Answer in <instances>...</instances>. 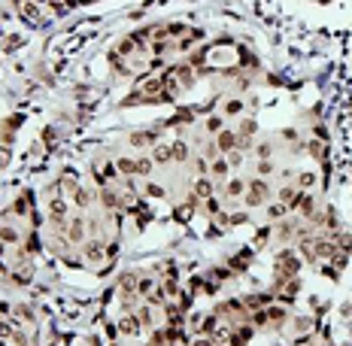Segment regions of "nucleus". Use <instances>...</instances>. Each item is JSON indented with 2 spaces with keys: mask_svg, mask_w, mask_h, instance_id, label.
Listing matches in <instances>:
<instances>
[{
  "mask_svg": "<svg viewBox=\"0 0 352 346\" xmlns=\"http://www.w3.org/2000/svg\"><path fill=\"white\" fill-rule=\"evenodd\" d=\"M228 170H231V164L225 161V158H216L213 164H209V173H213L216 179H225V176H228Z\"/></svg>",
  "mask_w": 352,
  "mask_h": 346,
  "instance_id": "1",
  "label": "nucleus"
},
{
  "mask_svg": "<svg viewBox=\"0 0 352 346\" xmlns=\"http://www.w3.org/2000/svg\"><path fill=\"white\" fill-rule=\"evenodd\" d=\"M225 195H228V198H243L246 195V183H243V179H231L228 188H225Z\"/></svg>",
  "mask_w": 352,
  "mask_h": 346,
  "instance_id": "2",
  "label": "nucleus"
},
{
  "mask_svg": "<svg viewBox=\"0 0 352 346\" xmlns=\"http://www.w3.org/2000/svg\"><path fill=\"white\" fill-rule=\"evenodd\" d=\"M194 195H198V198H209V195H213L209 179H198V183H194Z\"/></svg>",
  "mask_w": 352,
  "mask_h": 346,
  "instance_id": "3",
  "label": "nucleus"
}]
</instances>
